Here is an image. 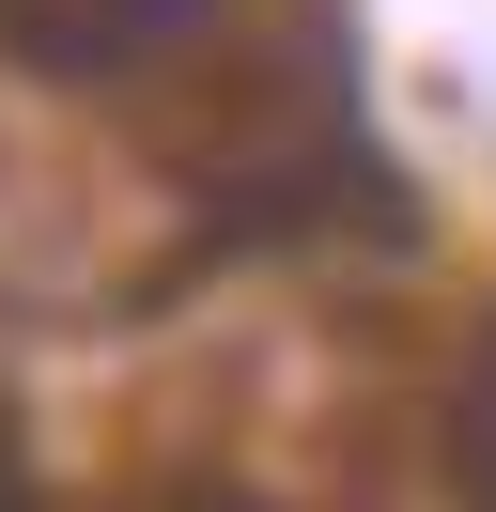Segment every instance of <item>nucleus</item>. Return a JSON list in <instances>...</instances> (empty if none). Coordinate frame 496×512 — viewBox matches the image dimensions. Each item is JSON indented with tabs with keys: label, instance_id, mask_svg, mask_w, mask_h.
Masks as SVG:
<instances>
[{
	"label": "nucleus",
	"instance_id": "1",
	"mask_svg": "<svg viewBox=\"0 0 496 512\" xmlns=\"http://www.w3.org/2000/svg\"><path fill=\"white\" fill-rule=\"evenodd\" d=\"M465 497H481V512H496V373H481V388H465Z\"/></svg>",
	"mask_w": 496,
	"mask_h": 512
}]
</instances>
